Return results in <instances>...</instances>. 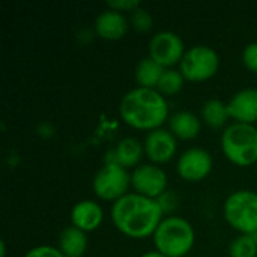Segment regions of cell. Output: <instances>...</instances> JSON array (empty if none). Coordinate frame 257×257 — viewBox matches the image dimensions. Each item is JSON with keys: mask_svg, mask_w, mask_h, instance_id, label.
<instances>
[{"mask_svg": "<svg viewBox=\"0 0 257 257\" xmlns=\"http://www.w3.org/2000/svg\"><path fill=\"white\" fill-rule=\"evenodd\" d=\"M164 212L155 199L128 193L111 206V221L125 236L145 239L154 236L155 230L164 220Z\"/></svg>", "mask_w": 257, "mask_h": 257, "instance_id": "6da1fadb", "label": "cell"}, {"mask_svg": "<svg viewBox=\"0 0 257 257\" xmlns=\"http://www.w3.org/2000/svg\"><path fill=\"white\" fill-rule=\"evenodd\" d=\"M122 120L140 131H155L170 119L169 102L157 89L134 87L126 92L119 104Z\"/></svg>", "mask_w": 257, "mask_h": 257, "instance_id": "7a4b0ae2", "label": "cell"}, {"mask_svg": "<svg viewBox=\"0 0 257 257\" xmlns=\"http://www.w3.org/2000/svg\"><path fill=\"white\" fill-rule=\"evenodd\" d=\"M157 251L167 257L187 256L196 242V233L191 223L182 217H167L154 233Z\"/></svg>", "mask_w": 257, "mask_h": 257, "instance_id": "3957f363", "label": "cell"}, {"mask_svg": "<svg viewBox=\"0 0 257 257\" xmlns=\"http://www.w3.org/2000/svg\"><path fill=\"white\" fill-rule=\"evenodd\" d=\"M224 157L239 167H250L257 163V128L248 123H232L221 136Z\"/></svg>", "mask_w": 257, "mask_h": 257, "instance_id": "277c9868", "label": "cell"}, {"mask_svg": "<svg viewBox=\"0 0 257 257\" xmlns=\"http://www.w3.org/2000/svg\"><path fill=\"white\" fill-rule=\"evenodd\" d=\"M224 220L241 235L257 233V193L239 190L232 193L223 206Z\"/></svg>", "mask_w": 257, "mask_h": 257, "instance_id": "5b68a950", "label": "cell"}, {"mask_svg": "<svg viewBox=\"0 0 257 257\" xmlns=\"http://www.w3.org/2000/svg\"><path fill=\"white\" fill-rule=\"evenodd\" d=\"M179 66L185 80L200 83L217 74L220 68V57L217 51L208 45H194L185 51Z\"/></svg>", "mask_w": 257, "mask_h": 257, "instance_id": "8992f818", "label": "cell"}, {"mask_svg": "<svg viewBox=\"0 0 257 257\" xmlns=\"http://www.w3.org/2000/svg\"><path fill=\"white\" fill-rule=\"evenodd\" d=\"M131 175L116 163H105L93 178L92 188L96 197L107 202H117L128 194Z\"/></svg>", "mask_w": 257, "mask_h": 257, "instance_id": "52a82bcc", "label": "cell"}, {"mask_svg": "<svg viewBox=\"0 0 257 257\" xmlns=\"http://www.w3.org/2000/svg\"><path fill=\"white\" fill-rule=\"evenodd\" d=\"M184 54V41L175 32H158L155 36H152L149 42V57L158 65H161L164 69H170L172 66L181 63Z\"/></svg>", "mask_w": 257, "mask_h": 257, "instance_id": "ba28073f", "label": "cell"}, {"mask_svg": "<svg viewBox=\"0 0 257 257\" xmlns=\"http://www.w3.org/2000/svg\"><path fill=\"white\" fill-rule=\"evenodd\" d=\"M131 187L137 194L157 200L167 191V175L157 164H140L131 175Z\"/></svg>", "mask_w": 257, "mask_h": 257, "instance_id": "9c48e42d", "label": "cell"}, {"mask_svg": "<svg viewBox=\"0 0 257 257\" xmlns=\"http://www.w3.org/2000/svg\"><path fill=\"white\" fill-rule=\"evenodd\" d=\"M178 175L187 182H200L212 170V157L208 151L191 148L178 160Z\"/></svg>", "mask_w": 257, "mask_h": 257, "instance_id": "30bf717a", "label": "cell"}, {"mask_svg": "<svg viewBox=\"0 0 257 257\" xmlns=\"http://www.w3.org/2000/svg\"><path fill=\"white\" fill-rule=\"evenodd\" d=\"M145 154L154 164H166L176 155L178 145L176 137L169 131L158 128L155 131L148 133L145 139Z\"/></svg>", "mask_w": 257, "mask_h": 257, "instance_id": "8fae6325", "label": "cell"}, {"mask_svg": "<svg viewBox=\"0 0 257 257\" xmlns=\"http://www.w3.org/2000/svg\"><path fill=\"white\" fill-rule=\"evenodd\" d=\"M229 116L238 123L253 125L257 122V89L238 92L227 104Z\"/></svg>", "mask_w": 257, "mask_h": 257, "instance_id": "7c38bea8", "label": "cell"}, {"mask_svg": "<svg viewBox=\"0 0 257 257\" xmlns=\"http://www.w3.org/2000/svg\"><path fill=\"white\" fill-rule=\"evenodd\" d=\"M128 32V21L123 14L105 9L95 20V33L105 41L122 39Z\"/></svg>", "mask_w": 257, "mask_h": 257, "instance_id": "4fadbf2b", "label": "cell"}, {"mask_svg": "<svg viewBox=\"0 0 257 257\" xmlns=\"http://www.w3.org/2000/svg\"><path fill=\"white\" fill-rule=\"evenodd\" d=\"M104 220L102 208L95 200H81L74 205L71 211L72 226L84 233L96 230Z\"/></svg>", "mask_w": 257, "mask_h": 257, "instance_id": "5bb4252c", "label": "cell"}, {"mask_svg": "<svg viewBox=\"0 0 257 257\" xmlns=\"http://www.w3.org/2000/svg\"><path fill=\"white\" fill-rule=\"evenodd\" d=\"M145 155V146L134 137H125L120 142H117L116 148L107 154L105 163H116L122 166L123 169L139 167V163L142 161Z\"/></svg>", "mask_w": 257, "mask_h": 257, "instance_id": "9a60e30c", "label": "cell"}, {"mask_svg": "<svg viewBox=\"0 0 257 257\" xmlns=\"http://www.w3.org/2000/svg\"><path fill=\"white\" fill-rule=\"evenodd\" d=\"M170 133L181 140H193L202 130L200 119L190 111H178L169 119Z\"/></svg>", "mask_w": 257, "mask_h": 257, "instance_id": "2e32d148", "label": "cell"}, {"mask_svg": "<svg viewBox=\"0 0 257 257\" xmlns=\"http://www.w3.org/2000/svg\"><path fill=\"white\" fill-rule=\"evenodd\" d=\"M59 250L66 257H83L87 250V236L83 230L69 226L59 236Z\"/></svg>", "mask_w": 257, "mask_h": 257, "instance_id": "e0dca14e", "label": "cell"}, {"mask_svg": "<svg viewBox=\"0 0 257 257\" xmlns=\"http://www.w3.org/2000/svg\"><path fill=\"white\" fill-rule=\"evenodd\" d=\"M164 68L154 62L151 57H145L137 63L136 68V81L139 87H146V89H157L158 83L164 74Z\"/></svg>", "mask_w": 257, "mask_h": 257, "instance_id": "ac0fdd59", "label": "cell"}, {"mask_svg": "<svg viewBox=\"0 0 257 257\" xmlns=\"http://www.w3.org/2000/svg\"><path fill=\"white\" fill-rule=\"evenodd\" d=\"M227 104L220 99H209L202 108V119L211 128H221L229 120Z\"/></svg>", "mask_w": 257, "mask_h": 257, "instance_id": "d6986e66", "label": "cell"}, {"mask_svg": "<svg viewBox=\"0 0 257 257\" xmlns=\"http://www.w3.org/2000/svg\"><path fill=\"white\" fill-rule=\"evenodd\" d=\"M184 75L181 74V71L178 69H166L160 83H158V87L157 90L163 95V96H173L176 93H179L184 87Z\"/></svg>", "mask_w": 257, "mask_h": 257, "instance_id": "ffe728a7", "label": "cell"}, {"mask_svg": "<svg viewBox=\"0 0 257 257\" xmlns=\"http://www.w3.org/2000/svg\"><path fill=\"white\" fill-rule=\"evenodd\" d=\"M230 257H257V233L239 235L229 245Z\"/></svg>", "mask_w": 257, "mask_h": 257, "instance_id": "44dd1931", "label": "cell"}, {"mask_svg": "<svg viewBox=\"0 0 257 257\" xmlns=\"http://www.w3.org/2000/svg\"><path fill=\"white\" fill-rule=\"evenodd\" d=\"M131 23H133V27L137 30V32H149L154 26V18L151 15V12L145 8H139L136 9L133 14H131Z\"/></svg>", "mask_w": 257, "mask_h": 257, "instance_id": "7402d4cb", "label": "cell"}, {"mask_svg": "<svg viewBox=\"0 0 257 257\" xmlns=\"http://www.w3.org/2000/svg\"><path fill=\"white\" fill-rule=\"evenodd\" d=\"M242 62L250 72L257 74V42H251L244 48Z\"/></svg>", "mask_w": 257, "mask_h": 257, "instance_id": "603a6c76", "label": "cell"}, {"mask_svg": "<svg viewBox=\"0 0 257 257\" xmlns=\"http://www.w3.org/2000/svg\"><path fill=\"white\" fill-rule=\"evenodd\" d=\"M24 257H66L59 248L51 245H38L30 248Z\"/></svg>", "mask_w": 257, "mask_h": 257, "instance_id": "cb8c5ba5", "label": "cell"}, {"mask_svg": "<svg viewBox=\"0 0 257 257\" xmlns=\"http://www.w3.org/2000/svg\"><path fill=\"white\" fill-rule=\"evenodd\" d=\"M108 9L117 11V12H134L136 9L140 8V2L139 0H114V2H108Z\"/></svg>", "mask_w": 257, "mask_h": 257, "instance_id": "d4e9b609", "label": "cell"}, {"mask_svg": "<svg viewBox=\"0 0 257 257\" xmlns=\"http://www.w3.org/2000/svg\"><path fill=\"white\" fill-rule=\"evenodd\" d=\"M157 202L160 203V206H161L164 214L166 212H173L176 209V206H178V197L172 191H166L163 196H160L157 199Z\"/></svg>", "mask_w": 257, "mask_h": 257, "instance_id": "484cf974", "label": "cell"}, {"mask_svg": "<svg viewBox=\"0 0 257 257\" xmlns=\"http://www.w3.org/2000/svg\"><path fill=\"white\" fill-rule=\"evenodd\" d=\"M140 257H167V256H164V254H161L160 251H148V253H145L143 256H140Z\"/></svg>", "mask_w": 257, "mask_h": 257, "instance_id": "4316f807", "label": "cell"}]
</instances>
